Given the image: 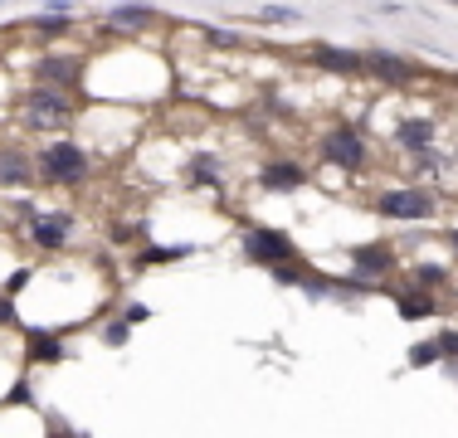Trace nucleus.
I'll return each mask as SVG.
<instances>
[{"label": "nucleus", "mask_w": 458, "mask_h": 438, "mask_svg": "<svg viewBox=\"0 0 458 438\" xmlns=\"http://www.w3.org/2000/svg\"><path fill=\"white\" fill-rule=\"evenodd\" d=\"M15 117L30 137H69V131L79 127V93L30 83L15 103Z\"/></svg>", "instance_id": "f257e3e1"}, {"label": "nucleus", "mask_w": 458, "mask_h": 438, "mask_svg": "<svg viewBox=\"0 0 458 438\" xmlns=\"http://www.w3.org/2000/svg\"><path fill=\"white\" fill-rule=\"evenodd\" d=\"M35 166H39V181L59 185V190H79L93 175V156L73 137H49L45 147L35 151Z\"/></svg>", "instance_id": "f03ea898"}, {"label": "nucleus", "mask_w": 458, "mask_h": 438, "mask_svg": "<svg viewBox=\"0 0 458 438\" xmlns=\"http://www.w3.org/2000/svg\"><path fill=\"white\" fill-rule=\"evenodd\" d=\"M370 210L380 219H395V224H429V219H439V190H429V185H386V190H376Z\"/></svg>", "instance_id": "7ed1b4c3"}, {"label": "nucleus", "mask_w": 458, "mask_h": 438, "mask_svg": "<svg viewBox=\"0 0 458 438\" xmlns=\"http://www.w3.org/2000/svg\"><path fill=\"white\" fill-rule=\"evenodd\" d=\"M318 151H322L327 166H336V171H370V141H366V131L352 127V122L322 131Z\"/></svg>", "instance_id": "20e7f679"}, {"label": "nucleus", "mask_w": 458, "mask_h": 438, "mask_svg": "<svg viewBox=\"0 0 458 438\" xmlns=\"http://www.w3.org/2000/svg\"><path fill=\"white\" fill-rule=\"evenodd\" d=\"M73 234H79V224H73L69 210H35L25 219V244H35L39 254H64V248H73Z\"/></svg>", "instance_id": "39448f33"}, {"label": "nucleus", "mask_w": 458, "mask_h": 438, "mask_svg": "<svg viewBox=\"0 0 458 438\" xmlns=\"http://www.w3.org/2000/svg\"><path fill=\"white\" fill-rule=\"evenodd\" d=\"M361 69H366L376 83L395 88V93H410V88L424 79L420 63L405 59V54H390V49H366V54H361Z\"/></svg>", "instance_id": "423d86ee"}, {"label": "nucleus", "mask_w": 458, "mask_h": 438, "mask_svg": "<svg viewBox=\"0 0 458 438\" xmlns=\"http://www.w3.org/2000/svg\"><path fill=\"white\" fill-rule=\"evenodd\" d=\"M239 248H244V258L259 263V268H278V263H293V258H298V244H293L288 229H268V224L249 229Z\"/></svg>", "instance_id": "0eeeda50"}, {"label": "nucleus", "mask_w": 458, "mask_h": 438, "mask_svg": "<svg viewBox=\"0 0 458 438\" xmlns=\"http://www.w3.org/2000/svg\"><path fill=\"white\" fill-rule=\"evenodd\" d=\"M39 181V166L35 156H30L25 147H15V141H0V185L5 190H25V185Z\"/></svg>", "instance_id": "6e6552de"}, {"label": "nucleus", "mask_w": 458, "mask_h": 438, "mask_svg": "<svg viewBox=\"0 0 458 438\" xmlns=\"http://www.w3.org/2000/svg\"><path fill=\"white\" fill-rule=\"evenodd\" d=\"M83 73V63L73 54H39L30 63V83H45V88H73Z\"/></svg>", "instance_id": "1a4fd4ad"}, {"label": "nucleus", "mask_w": 458, "mask_h": 438, "mask_svg": "<svg viewBox=\"0 0 458 438\" xmlns=\"http://www.w3.org/2000/svg\"><path fill=\"white\" fill-rule=\"evenodd\" d=\"M352 263H356V278H366V282H376V288H380V278L400 268V254L390 244H356Z\"/></svg>", "instance_id": "9d476101"}, {"label": "nucleus", "mask_w": 458, "mask_h": 438, "mask_svg": "<svg viewBox=\"0 0 458 438\" xmlns=\"http://www.w3.org/2000/svg\"><path fill=\"white\" fill-rule=\"evenodd\" d=\"M390 141H395L400 151H429L434 141H439V122H434L429 113H420V117H405V122H400L395 131H390Z\"/></svg>", "instance_id": "9b49d317"}, {"label": "nucleus", "mask_w": 458, "mask_h": 438, "mask_svg": "<svg viewBox=\"0 0 458 438\" xmlns=\"http://www.w3.org/2000/svg\"><path fill=\"white\" fill-rule=\"evenodd\" d=\"M103 25L113 35H141V29L157 25V5H141V0H127V5H113L103 15Z\"/></svg>", "instance_id": "f8f14e48"}, {"label": "nucleus", "mask_w": 458, "mask_h": 438, "mask_svg": "<svg viewBox=\"0 0 458 438\" xmlns=\"http://www.w3.org/2000/svg\"><path fill=\"white\" fill-rule=\"evenodd\" d=\"M259 181L268 185V190H298V185H308V166L293 156H274L259 166Z\"/></svg>", "instance_id": "ddd939ff"}, {"label": "nucleus", "mask_w": 458, "mask_h": 438, "mask_svg": "<svg viewBox=\"0 0 458 438\" xmlns=\"http://www.w3.org/2000/svg\"><path fill=\"white\" fill-rule=\"evenodd\" d=\"M312 63L327 73H336V79H361V54L352 49H336V44H312Z\"/></svg>", "instance_id": "4468645a"}, {"label": "nucleus", "mask_w": 458, "mask_h": 438, "mask_svg": "<svg viewBox=\"0 0 458 438\" xmlns=\"http://www.w3.org/2000/svg\"><path fill=\"white\" fill-rule=\"evenodd\" d=\"M30 360H35V366L64 360V336L49 332V326H30Z\"/></svg>", "instance_id": "2eb2a0df"}, {"label": "nucleus", "mask_w": 458, "mask_h": 438, "mask_svg": "<svg viewBox=\"0 0 458 438\" xmlns=\"http://www.w3.org/2000/svg\"><path fill=\"white\" fill-rule=\"evenodd\" d=\"M185 181L191 185H220L225 181V161L210 156V151H200V156L185 161Z\"/></svg>", "instance_id": "dca6fc26"}, {"label": "nucleus", "mask_w": 458, "mask_h": 438, "mask_svg": "<svg viewBox=\"0 0 458 438\" xmlns=\"http://www.w3.org/2000/svg\"><path fill=\"white\" fill-rule=\"evenodd\" d=\"M395 302H400V316H405V322H420V316H439V298H434V292L405 288Z\"/></svg>", "instance_id": "f3484780"}, {"label": "nucleus", "mask_w": 458, "mask_h": 438, "mask_svg": "<svg viewBox=\"0 0 458 438\" xmlns=\"http://www.w3.org/2000/svg\"><path fill=\"white\" fill-rule=\"evenodd\" d=\"M444 282H449V268H444V263H414L405 288H420V292H439Z\"/></svg>", "instance_id": "a211bd4d"}, {"label": "nucleus", "mask_w": 458, "mask_h": 438, "mask_svg": "<svg viewBox=\"0 0 458 438\" xmlns=\"http://www.w3.org/2000/svg\"><path fill=\"white\" fill-rule=\"evenodd\" d=\"M49 10H54V15H35V20H30V29H35V35H59V29L73 25L69 5H49Z\"/></svg>", "instance_id": "6ab92c4d"}, {"label": "nucleus", "mask_w": 458, "mask_h": 438, "mask_svg": "<svg viewBox=\"0 0 458 438\" xmlns=\"http://www.w3.org/2000/svg\"><path fill=\"white\" fill-rule=\"evenodd\" d=\"M439 360L444 356H439V346H434V336H429V341H414L410 346V366L414 370H429V366H439Z\"/></svg>", "instance_id": "aec40b11"}, {"label": "nucleus", "mask_w": 458, "mask_h": 438, "mask_svg": "<svg viewBox=\"0 0 458 438\" xmlns=\"http://www.w3.org/2000/svg\"><path fill=\"white\" fill-rule=\"evenodd\" d=\"M302 273H308V268H302V263L293 258V263H278V268H268V278L283 282V288H302Z\"/></svg>", "instance_id": "412c9836"}, {"label": "nucleus", "mask_w": 458, "mask_h": 438, "mask_svg": "<svg viewBox=\"0 0 458 438\" xmlns=\"http://www.w3.org/2000/svg\"><path fill=\"white\" fill-rule=\"evenodd\" d=\"M259 20H264V25H298V10H293V5H264V10H259Z\"/></svg>", "instance_id": "4be33fe9"}, {"label": "nucleus", "mask_w": 458, "mask_h": 438, "mask_svg": "<svg viewBox=\"0 0 458 438\" xmlns=\"http://www.w3.org/2000/svg\"><path fill=\"white\" fill-rule=\"evenodd\" d=\"M191 254V244H176V248H141V263H176Z\"/></svg>", "instance_id": "5701e85b"}, {"label": "nucleus", "mask_w": 458, "mask_h": 438, "mask_svg": "<svg viewBox=\"0 0 458 438\" xmlns=\"http://www.w3.org/2000/svg\"><path fill=\"white\" fill-rule=\"evenodd\" d=\"M434 346H439V356H444V360H458V326H439Z\"/></svg>", "instance_id": "b1692460"}, {"label": "nucleus", "mask_w": 458, "mask_h": 438, "mask_svg": "<svg viewBox=\"0 0 458 438\" xmlns=\"http://www.w3.org/2000/svg\"><path fill=\"white\" fill-rule=\"evenodd\" d=\"M127 336H132V326H127L123 316H113V322H103V341H107V346H127Z\"/></svg>", "instance_id": "393cba45"}, {"label": "nucleus", "mask_w": 458, "mask_h": 438, "mask_svg": "<svg viewBox=\"0 0 458 438\" xmlns=\"http://www.w3.org/2000/svg\"><path fill=\"white\" fill-rule=\"evenodd\" d=\"M117 316H123L127 326H141V322H151V307H147V302H127Z\"/></svg>", "instance_id": "a878e982"}, {"label": "nucleus", "mask_w": 458, "mask_h": 438, "mask_svg": "<svg viewBox=\"0 0 458 438\" xmlns=\"http://www.w3.org/2000/svg\"><path fill=\"white\" fill-rule=\"evenodd\" d=\"M449 248H454V254H458V224L449 229Z\"/></svg>", "instance_id": "bb28decb"}, {"label": "nucleus", "mask_w": 458, "mask_h": 438, "mask_svg": "<svg viewBox=\"0 0 458 438\" xmlns=\"http://www.w3.org/2000/svg\"><path fill=\"white\" fill-rule=\"evenodd\" d=\"M449 375H454V380H458V360H449Z\"/></svg>", "instance_id": "cd10ccee"}, {"label": "nucleus", "mask_w": 458, "mask_h": 438, "mask_svg": "<svg viewBox=\"0 0 458 438\" xmlns=\"http://www.w3.org/2000/svg\"><path fill=\"white\" fill-rule=\"evenodd\" d=\"M449 5H458V0H449Z\"/></svg>", "instance_id": "c85d7f7f"}]
</instances>
